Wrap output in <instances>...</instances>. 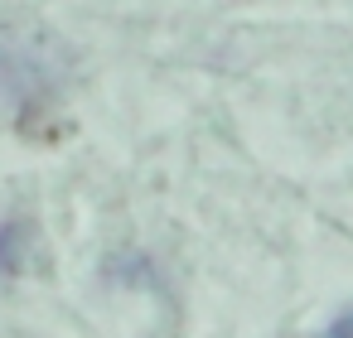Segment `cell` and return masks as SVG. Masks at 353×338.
Instances as JSON below:
<instances>
[{
	"instance_id": "6da1fadb",
	"label": "cell",
	"mask_w": 353,
	"mask_h": 338,
	"mask_svg": "<svg viewBox=\"0 0 353 338\" xmlns=\"http://www.w3.org/2000/svg\"><path fill=\"white\" fill-rule=\"evenodd\" d=\"M34 251V222L30 218H6L0 222V275H20Z\"/></svg>"
},
{
	"instance_id": "7a4b0ae2",
	"label": "cell",
	"mask_w": 353,
	"mask_h": 338,
	"mask_svg": "<svg viewBox=\"0 0 353 338\" xmlns=\"http://www.w3.org/2000/svg\"><path fill=\"white\" fill-rule=\"evenodd\" d=\"M324 338H353V309H343V314L324 328Z\"/></svg>"
}]
</instances>
